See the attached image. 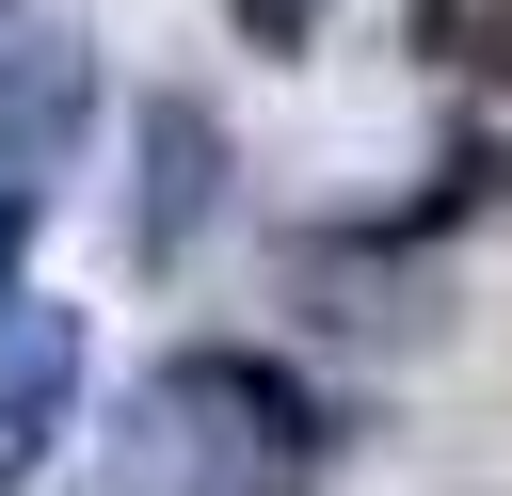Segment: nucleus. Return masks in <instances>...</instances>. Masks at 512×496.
<instances>
[{"label": "nucleus", "instance_id": "obj_1", "mask_svg": "<svg viewBox=\"0 0 512 496\" xmlns=\"http://www.w3.org/2000/svg\"><path fill=\"white\" fill-rule=\"evenodd\" d=\"M144 144H160V208H144V256H176V240H192V208H208V112H192V96H144Z\"/></svg>", "mask_w": 512, "mask_h": 496}, {"label": "nucleus", "instance_id": "obj_2", "mask_svg": "<svg viewBox=\"0 0 512 496\" xmlns=\"http://www.w3.org/2000/svg\"><path fill=\"white\" fill-rule=\"evenodd\" d=\"M240 32H256V48H304V32H320V0H240Z\"/></svg>", "mask_w": 512, "mask_h": 496}]
</instances>
